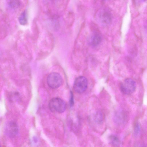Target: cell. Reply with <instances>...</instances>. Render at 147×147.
<instances>
[{
    "label": "cell",
    "instance_id": "1",
    "mask_svg": "<svg viewBox=\"0 0 147 147\" xmlns=\"http://www.w3.org/2000/svg\"><path fill=\"white\" fill-rule=\"evenodd\" d=\"M49 107L52 111L62 113L66 109V104L65 101L61 98L55 97L52 98L50 101Z\"/></svg>",
    "mask_w": 147,
    "mask_h": 147
},
{
    "label": "cell",
    "instance_id": "3",
    "mask_svg": "<svg viewBox=\"0 0 147 147\" xmlns=\"http://www.w3.org/2000/svg\"><path fill=\"white\" fill-rule=\"evenodd\" d=\"M136 86L135 82L132 79L127 78L122 82L120 88L122 92L126 95L130 94L135 91Z\"/></svg>",
    "mask_w": 147,
    "mask_h": 147
},
{
    "label": "cell",
    "instance_id": "4",
    "mask_svg": "<svg viewBox=\"0 0 147 147\" xmlns=\"http://www.w3.org/2000/svg\"><path fill=\"white\" fill-rule=\"evenodd\" d=\"M48 86L51 88L55 89L60 86L63 82L61 75L57 73L53 72L50 74L47 79Z\"/></svg>",
    "mask_w": 147,
    "mask_h": 147
},
{
    "label": "cell",
    "instance_id": "7",
    "mask_svg": "<svg viewBox=\"0 0 147 147\" xmlns=\"http://www.w3.org/2000/svg\"><path fill=\"white\" fill-rule=\"evenodd\" d=\"M101 40V37L100 35L98 33L95 32L92 36L91 44L93 47L97 46L100 43Z\"/></svg>",
    "mask_w": 147,
    "mask_h": 147
},
{
    "label": "cell",
    "instance_id": "5",
    "mask_svg": "<svg viewBox=\"0 0 147 147\" xmlns=\"http://www.w3.org/2000/svg\"><path fill=\"white\" fill-rule=\"evenodd\" d=\"M88 86V81L84 77L80 76L75 80L73 85L74 89L78 93H82L86 89Z\"/></svg>",
    "mask_w": 147,
    "mask_h": 147
},
{
    "label": "cell",
    "instance_id": "9",
    "mask_svg": "<svg viewBox=\"0 0 147 147\" xmlns=\"http://www.w3.org/2000/svg\"><path fill=\"white\" fill-rule=\"evenodd\" d=\"M140 124L138 123H136L134 127V134L135 137H137L140 134Z\"/></svg>",
    "mask_w": 147,
    "mask_h": 147
},
{
    "label": "cell",
    "instance_id": "6",
    "mask_svg": "<svg viewBox=\"0 0 147 147\" xmlns=\"http://www.w3.org/2000/svg\"><path fill=\"white\" fill-rule=\"evenodd\" d=\"M5 131L8 136L13 138L16 136L18 133V127L16 123L10 122L6 126Z\"/></svg>",
    "mask_w": 147,
    "mask_h": 147
},
{
    "label": "cell",
    "instance_id": "2",
    "mask_svg": "<svg viewBox=\"0 0 147 147\" xmlns=\"http://www.w3.org/2000/svg\"><path fill=\"white\" fill-rule=\"evenodd\" d=\"M96 16L98 21L103 25L109 24L111 21V13L106 9L102 8L99 9L96 13Z\"/></svg>",
    "mask_w": 147,
    "mask_h": 147
},
{
    "label": "cell",
    "instance_id": "8",
    "mask_svg": "<svg viewBox=\"0 0 147 147\" xmlns=\"http://www.w3.org/2000/svg\"><path fill=\"white\" fill-rule=\"evenodd\" d=\"M110 143L115 147H118L119 145V140L115 135H112L109 137Z\"/></svg>",
    "mask_w": 147,
    "mask_h": 147
},
{
    "label": "cell",
    "instance_id": "10",
    "mask_svg": "<svg viewBox=\"0 0 147 147\" xmlns=\"http://www.w3.org/2000/svg\"><path fill=\"white\" fill-rule=\"evenodd\" d=\"M95 120L98 123H101L102 120V116L100 113L97 114L95 117Z\"/></svg>",
    "mask_w": 147,
    "mask_h": 147
},
{
    "label": "cell",
    "instance_id": "11",
    "mask_svg": "<svg viewBox=\"0 0 147 147\" xmlns=\"http://www.w3.org/2000/svg\"><path fill=\"white\" fill-rule=\"evenodd\" d=\"M74 100L73 93L71 92L70 93V97L69 100V104L71 107L73 106L74 105Z\"/></svg>",
    "mask_w": 147,
    "mask_h": 147
}]
</instances>
